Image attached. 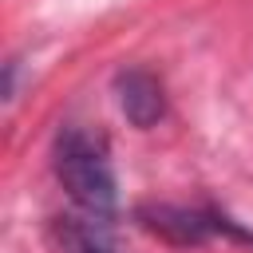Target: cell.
I'll list each match as a JSON object with an SVG mask.
<instances>
[{"label": "cell", "instance_id": "6da1fadb", "mask_svg": "<svg viewBox=\"0 0 253 253\" xmlns=\"http://www.w3.org/2000/svg\"><path fill=\"white\" fill-rule=\"evenodd\" d=\"M55 178L59 186L71 194V202L87 213L99 217H115L119 206V186H115V170L107 158V142L83 126H63L55 138Z\"/></svg>", "mask_w": 253, "mask_h": 253}, {"label": "cell", "instance_id": "7a4b0ae2", "mask_svg": "<svg viewBox=\"0 0 253 253\" xmlns=\"http://www.w3.org/2000/svg\"><path fill=\"white\" fill-rule=\"evenodd\" d=\"M134 221H138L146 233H154V237H162V241H170V245H202V241H210V237L221 233V229L253 241L249 233L233 229V225H229L225 217H217V213L190 210V206H170V202H146V206H138V210H134Z\"/></svg>", "mask_w": 253, "mask_h": 253}, {"label": "cell", "instance_id": "3957f363", "mask_svg": "<svg viewBox=\"0 0 253 253\" xmlns=\"http://www.w3.org/2000/svg\"><path fill=\"white\" fill-rule=\"evenodd\" d=\"M115 103L126 115V123L138 130L154 126L166 115V91H162L158 75L146 67H126L115 75Z\"/></svg>", "mask_w": 253, "mask_h": 253}, {"label": "cell", "instance_id": "277c9868", "mask_svg": "<svg viewBox=\"0 0 253 253\" xmlns=\"http://www.w3.org/2000/svg\"><path fill=\"white\" fill-rule=\"evenodd\" d=\"M51 241L59 253H119L115 233H111V217L99 213H63L51 225Z\"/></svg>", "mask_w": 253, "mask_h": 253}]
</instances>
